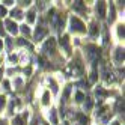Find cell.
I'll list each match as a JSON object with an SVG mask.
<instances>
[{"instance_id":"obj_9","label":"cell","mask_w":125,"mask_h":125,"mask_svg":"<svg viewBox=\"0 0 125 125\" xmlns=\"http://www.w3.org/2000/svg\"><path fill=\"white\" fill-rule=\"evenodd\" d=\"M48 118H50L51 124H57V116H56V110H50V113H48Z\"/></svg>"},{"instance_id":"obj_12","label":"cell","mask_w":125,"mask_h":125,"mask_svg":"<svg viewBox=\"0 0 125 125\" xmlns=\"http://www.w3.org/2000/svg\"><path fill=\"white\" fill-rule=\"evenodd\" d=\"M12 125H24V121H23V118H20V116H17V118L14 119V122H12Z\"/></svg>"},{"instance_id":"obj_6","label":"cell","mask_w":125,"mask_h":125,"mask_svg":"<svg viewBox=\"0 0 125 125\" xmlns=\"http://www.w3.org/2000/svg\"><path fill=\"white\" fill-rule=\"evenodd\" d=\"M5 26H6V29L9 30L11 33H14V35H15L17 32H18V26H17L14 21H11V20H8V21L5 23Z\"/></svg>"},{"instance_id":"obj_27","label":"cell","mask_w":125,"mask_h":125,"mask_svg":"<svg viewBox=\"0 0 125 125\" xmlns=\"http://www.w3.org/2000/svg\"><path fill=\"white\" fill-rule=\"evenodd\" d=\"M3 86H5V89H9V82H3Z\"/></svg>"},{"instance_id":"obj_13","label":"cell","mask_w":125,"mask_h":125,"mask_svg":"<svg viewBox=\"0 0 125 125\" xmlns=\"http://www.w3.org/2000/svg\"><path fill=\"white\" fill-rule=\"evenodd\" d=\"M48 98H50V94L48 92H44V96H42V104H48L50 103V100H48Z\"/></svg>"},{"instance_id":"obj_20","label":"cell","mask_w":125,"mask_h":125,"mask_svg":"<svg viewBox=\"0 0 125 125\" xmlns=\"http://www.w3.org/2000/svg\"><path fill=\"white\" fill-rule=\"evenodd\" d=\"M118 36L119 38H124V26H118Z\"/></svg>"},{"instance_id":"obj_26","label":"cell","mask_w":125,"mask_h":125,"mask_svg":"<svg viewBox=\"0 0 125 125\" xmlns=\"http://www.w3.org/2000/svg\"><path fill=\"white\" fill-rule=\"evenodd\" d=\"M14 107H15V103L12 101V103H11V105H9V113H12V112H14Z\"/></svg>"},{"instance_id":"obj_32","label":"cell","mask_w":125,"mask_h":125,"mask_svg":"<svg viewBox=\"0 0 125 125\" xmlns=\"http://www.w3.org/2000/svg\"><path fill=\"white\" fill-rule=\"evenodd\" d=\"M0 75H2V71H0Z\"/></svg>"},{"instance_id":"obj_23","label":"cell","mask_w":125,"mask_h":125,"mask_svg":"<svg viewBox=\"0 0 125 125\" xmlns=\"http://www.w3.org/2000/svg\"><path fill=\"white\" fill-rule=\"evenodd\" d=\"M21 32H23L24 35H29V33H30V30H29L27 26H21Z\"/></svg>"},{"instance_id":"obj_5","label":"cell","mask_w":125,"mask_h":125,"mask_svg":"<svg viewBox=\"0 0 125 125\" xmlns=\"http://www.w3.org/2000/svg\"><path fill=\"white\" fill-rule=\"evenodd\" d=\"M47 35V29L42 27V26H39V27H36V32H35V39L36 41H41L44 36Z\"/></svg>"},{"instance_id":"obj_21","label":"cell","mask_w":125,"mask_h":125,"mask_svg":"<svg viewBox=\"0 0 125 125\" xmlns=\"http://www.w3.org/2000/svg\"><path fill=\"white\" fill-rule=\"evenodd\" d=\"M5 104H6V98H5V96H0V112L3 110Z\"/></svg>"},{"instance_id":"obj_3","label":"cell","mask_w":125,"mask_h":125,"mask_svg":"<svg viewBox=\"0 0 125 125\" xmlns=\"http://www.w3.org/2000/svg\"><path fill=\"white\" fill-rule=\"evenodd\" d=\"M54 48H56V41H54V38H50L45 44H44V50H45L47 53H53V51H54Z\"/></svg>"},{"instance_id":"obj_8","label":"cell","mask_w":125,"mask_h":125,"mask_svg":"<svg viewBox=\"0 0 125 125\" xmlns=\"http://www.w3.org/2000/svg\"><path fill=\"white\" fill-rule=\"evenodd\" d=\"M60 44L63 45V48H65V51H66V53H69V51H71V48H69V39H68V36H63V38H62Z\"/></svg>"},{"instance_id":"obj_2","label":"cell","mask_w":125,"mask_h":125,"mask_svg":"<svg viewBox=\"0 0 125 125\" xmlns=\"http://www.w3.org/2000/svg\"><path fill=\"white\" fill-rule=\"evenodd\" d=\"M86 56H87V60L94 63V62L98 59V56H100V50H98L95 45H87L86 47Z\"/></svg>"},{"instance_id":"obj_16","label":"cell","mask_w":125,"mask_h":125,"mask_svg":"<svg viewBox=\"0 0 125 125\" xmlns=\"http://www.w3.org/2000/svg\"><path fill=\"white\" fill-rule=\"evenodd\" d=\"M27 21H29V23H33V21H35V12H33V11L27 12Z\"/></svg>"},{"instance_id":"obj_19","label":"cell","mask_w":125,"mask_h":125,"mask_svg":"<svg viewBox=\"0 0 125 125\" xmlns=\"http://www.w3.org/2000/svg\"><path fill=\"white\" fill-rule=\"evenodd\" d=\"M96 32H98L96 24H95V23H92V24H91V35H94V36H95V35H96Z\"/></svg>"},{"instance_id":"obj_29","label":"cell","mask_w":125,"mask_h":125,"mask_svg":"<svg viewBox=\"0 0 125 125\" xmlns=\"http://www.w3.org/2000/svg\"><path fill=\"white\" fill-rule=\"evenodd\" d=\"M0 125H5V122H3V121H0Z\"/></svg>"},{"instance_id":"obj_17","label":"cell","mask_w":125,"mask_h":125,"mask_svg":"<svg viewBox=\"0 0 125 125\" xmlns=\"http://www.w3.org/2000/svg\"><path fill=\"white\" fill-rule=\"evenodd\" d=\"M48 83L51 84V91H53V92L56 94V92H57V84L54 83V80H51V78H50V80H48Z\"/></svg>"},{"instance_id":"obj_30","label":"cell","mask_w":125,"mask_h":125,"mask_svg":"<svg viewBox=\"0 0 125 125\" xmlns=\"http://www.w3.org/2000/svg\"><path fill=\"white\" fill-rule=\"evenodd\" d=\"M112 125H119V124H118V122H113V124H112Z\"/></svg>"},{"instance_id":"obj_25","label":"cell","mask_w":125,"mask_h":125,"mask_svg":"<svg viewBox=\"0 0 125 125\" xmlns=\"http://www.w3.org/2000/svg\"><path fill=\"white\" fill-rule=\"evenodd\" d=\"M6 15V9H5V6H0V17H5Z\"/></svg>"},{"instance_id":"obj_24","label":"cell","mask_w":125,"mask_h":125,"mask_svg":"<svg viewBox=\"0 0 125 125\" xmlns=\"http://www.w3.org/2000/svg\"><path fill=\"white\" fill-rule=\"evenodd\" d=\"M96 96H100V98L101 96H105V92L103 91V89H96Z\"/></svg>"},{"instance_id":"obj_28","label":"cell","mask_w":125,"mask_h":125,"mask_svg":"<svg viewBox=\"0 0 125 125\" xmlns=\"http://www.w3.org/2000/svg\"><path fill=\"white\" fill-rule=\"evenodd\" d=\"M0 35H3V26L0 24Z\"/></svg>"},{"instance_id":"obj_11","label":"cell","mask_w":125,"mask_h":125,"mask_svg":"<svg viewBox=\"0 0 125 125\" xmlns=\"http://www.w3.org/2000/svg\"><path fill=\"white\" fill-rule=\"evenodd\" d=\"M78 121H80L82 125H87V122H89V119L86 118V116H83V115H78Z\"/></svg>"},{"instance_id":"obj_4","label":"cell","mask_w":125,"mask_h":125,"mask_svg":"<svg viewBox=\"0 0 125 125\" xmlns=\"http://www.w3.org/2000/svg\"><path fill=\"white\" fill-rule=\"evenodd\" d=\"M96 15H98V18H103L105 15V3L104 2H98L96 3Z\"/></svg>"},{"instance_id":"obj_22","label":"cell","mask_w":125,"mask_h":125,"mask_svg":"<svg viewBox=\"0 0 125 125\" xmlns=\"http://www.w3.org/2000/svg\"><path fill=\"white\" fill-rule=\"evenodd\" d=\"M75 98H77V103H82V101L84 100V96H83V94H82V92H78V94L75 95Z\"/></svg>"},{"instance_id":"obj_14","label":"cell","mask_w":125,"mask_h":125,"mask_svg":"<svg viewBox=\"0 0 125 125\" xmlns=\"http://www.w3.org/2000/svg\"><path fill=\"white\" fill-rule=\"evenodd\" d=\"M115 20V8L110 6V15H109V23H113Z\"/></svg>"},{"instance_id":"obj_18","label":"cell","mask_w":125,"mask_h":125,"mask_svg":"<svg viewBox=\"0 0 125 125\" xmlns=\"http://www.w3.org/2000/svg\"><path fill=\"white\" fill-rule=\"evenodd\" d=\"M92 109V101L89 100V98H86V103H84V110H91Z\"/></svg>"},{"instance_id":"obj_10","label":"cell","mask_w":125,"mask_h":125,"mask_svg":"<svg viewBox=\"0 0 125 125\" xmlns=\"http://www.w3.org/2000/svg\"><path fill=\"white\" fill-rule=\"evenodd\" d=\"M11 15L14 17V18H17V20L23 18V14H21V11H20V9H14V11L11 12Z\"/></svg>"},{"instance_id":"obj_15","label":"cell","mask_w":125,"mask_h":125,"mask_svg":"<svg viewBox=\"0 0 125 125\" xmlns=\"http://www.w3.org/2000/svg\"><path fill=\"white\" fill-rule=\"evenodd\" d=\"M74 9L75 11H83V2H75L74 3Z\"/></svg>"},{"instance_id":"obj_1","label":"cell","mask_w":125,"mask_h":125,"mask_svg":"<svg viewBox=\"0 0 125 125\" xmlns=\"http://www.w3.org/2000/svg\"><path fill=\"white\" fill-rule=\"evenodd\" d=\"M69 27L73 32H78V33H84L86 32V26L80 21L77 17H73V18L69 20Z\"/></svg>"},{"instance_id":"obj_31","label":"cell","mask_w":125,"mask_h":125,"mask_svg":"<svg viewBox=\"0 0 125 125\" xmlns=\"http://www.w3.org/2000/svg\"><path fill=\"white\" fill-rule=\"evenodd\" d=\"M0 48H2V41H0Z\"/></svg>"},{"instance_id":"obj_7","label":"cell","mask_w":125,"mask_h":125,"mask_svg":"<svg viewBox=\"0 0 125 125\" xmlns=\"http://www.w3.org/2000/svg\"><path fill=\"white\" fill-rule=\"evenodd\" d=\"M115 57H116V62H118V63H122V62H124V50L118 48V50H116Z\"/></svg>"}]
</instances>
